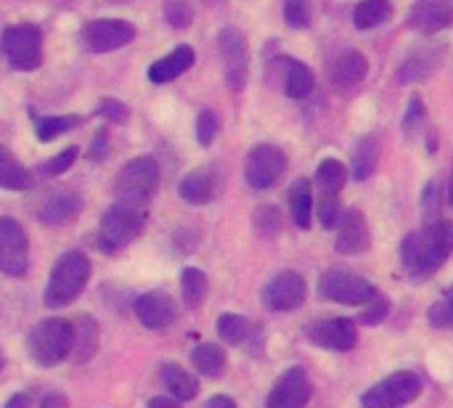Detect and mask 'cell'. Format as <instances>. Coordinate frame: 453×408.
Returning a JSON list of instances; mask_svg holds the SVG:
<instances>
[{
    "mask_svg": "<svg viewBox=\"0 0 453 408\" xmlns=\"http://www.w3.org/2000/svg\"><path fill=\"white\" fill-rule=\"evenodd\" d=\"M281 64L287 66V74H284V90L289 98H308L316 88V77H313V69L297 58H281Z\"/></svg>",
    "mask_w": 453,
    "mask_h": 408,
    "instance_id": "cell-26",
    "label": "cell"
},
{
    "mask_svg": "<svg viewBox=\"0 0 453 408\" xmlns=\"http://www.w3.org/2000/svg\"><path fill=\"white\" fill-rule=\"evenodd\" d=\"M98 348V324L93 316H80L74 324V345H72V356L77 364H85L93 358Z\"/></svg>",
    "mask_w": 453,
    "mask_h": 408,
    "instance_id": "cell-27",
    "label": "cell"
},
{
    "mask_svg": "<svg viewBox=\"0 0 453 408\" xmlns=\"http://www.w3.org/2000/svg\"><path fill=\"white\" fill-rule=\"evenodd\" d=\"M234 398H228V396H215V398H210L207 401V408H234Z\"/></svg>",
    "mask_w": 453,
    "mask_h": 408,
    "instance_id": "cell-48",
    "label": "cell"
},
{
    "mask_svg": "<svg viewBox=\"0 0 453 408\" xmlns=\"http://www.w3.org/2000/svg\"><path fill=\"white\" fill-rule=\"evenodd\" d=\"M29 260V242L24 228L13 218H0V271L21 276Z\"/></svg>",
    "mask_w": 453,
    "mask_h": 408,
    "instance_id": "cell-13",
    "label": "cell"
},
{
    "mask_svg": "<svg viewBox=\"0 0 453 408\" xmlns=\"http://www.w3.org/2000/svg\"><path fill=\"white\" fill-rule=\"evenodd\" d=\"M218 48H220V61L226 72V82L231 90H242L250 77V48L247 37L242 35L239 27H223L218 35Z\"/></svg>",
    "mask_w": 453,
    "mask_h": 408,
    "instance_id": "cell-9",
    "label": "cell"
},
{
    "mask_svg": "<svg viewBox=\"0 0 453 408\" xmlns=\"http://www.w3.org/2000/svg\"><path fill=\"white\" fill-rule=\"evenodd\" d=\"M0 372H3V353H0Z\"/></svg>",
    "mask_w": 453,
    "mask_h": 408,
    "instance_id": "cell-52",
    "label": "cell"
},
{
    "mask_svg": "<svg viewBox=\"0 0 453 408\" xmlns=\"http://www.w3.org/2000/svg\"><path fill=\"white\" fill-rule=\"evenodd\" d=\"M308 337L319 348L345 353V350H353L356 348L358 329H356V321H350V319H324V321H316L308 329Z\"/></svg>",
    "mask_w": 453,
    "mask_h": 408,
    "instance_id": "cell-14",
    "label": "cell"
},
{
    "mask_svg": "<svg viewBox=\"0 0 453 408\" xmlns=\"http://www.w3.org/2000/svg\"><path fill=\"white\" fill-rule=\"evenodd\" d=\"M218 335L228 345H242L252 337V321L236 313H223L218 319Z\"/></svg>",
    "mask_w": 453,
    "mask_h": 408,
    "instance_id": "cell-33",
    "label": "cell"
},
{
    "mask_svg": "<svg viewBox=\"0 0 453 408\" xmlns=\"http://www.w3.org/2000/svg\"><path fill=\"white\" fill-rule=\"evenodd\" d=\"M98 114H101V117H106V119H109V122H114V125H125V122H127V106H125L122 101H114V98L101 101Z\"/></svg>",
    "mask_w": 453,
    "mask_h": 408,
    "instance_id": "cell-45",
    "label": "cell"
},
{
    "mask_svg": "<svg viewBox=\"0 0 453 408\" xmlns=\"http://www.w3.org/2000/svg\"><path fill=\"white\" fill-rule=\"evenodd\" d=\"M77 154H80V149H77V146H69V149H64L61 154H56L53 159H48L45 165H40V173H45V175H50V178L64 175V173L74 165Z\"/></svg>",
    "mask_w": 453,
    "mask_h": 408,
    "instance_id": "cell-40",
    "label": "cell"
},
{
    "mask_svg": "<svg viewBox=\"0 0 453 408\" xmlns=\"http://www.w3.org/2000/svg\"><path fill=\"white\" fill-rule=\"evenodd\" d=\"M453 24L451 0H417L406 16V27L414 32L435 35Z\"/></svg>",
    "mask_w": 453,
    "mask_h": 408,
    "instance_id": "cell-15",
    "label": "cell"
},
{
    "mask_svg": "<svg viewBox=\"0 0 453 408\" xmlns=\"http://www.w3.org/2000/svg\"><path fill=\"white\" fill-rule=\"evenodd\" d=\"M207 289H210V281H207V273L199 271V268H186L183 276H180V295H183V303L186 308H199L207 297Z\"/></svg>",
    "mask_w": 453,
    "mask_h": 408,
    "instance_id": "cell-31",
    "label": "cell"
},
{
    "mask_svg": "<svg viewBox=\"0 0 453 408\" xmlns=\"http://www.w3.org/2000/svg\"><path fill=\"white\" fill-rule=\"evenodd\" d=\"M422 393V380L414 372H398L388 380H382L377 388H372L361 404L369 408H398L411 404Z\"/></svg>",
    "mask_w": 453,
    "mask_h": 408,
    "instance_id": "cell-10",
    "label": "cell"
},
{
    "mask_svg": "<svg viewBox=\"0 0 453 408\" xmlns=\"http://www.w3.org/2000/svg\"><path fill=\"white\" fill-rule=\"evenodd\" d=\"M146 218H149V210L141 202L119 199L117 204H111L104 212L101 226H98V247H101V252L111 255V252H119L122 247H127L130 242H135L141 236L143 226H146Z\"/></svg>",
    "mask_w": 453,
    "mask_h": 408,
    "instance_id": "cell-2",
    "label": "cell"
},
{
    "mask_svg": "<svg viewBox=\"0 0 453 408\" xmlns=\"http://www.w3.org/2000/svg\"><path fill=\"white\" fill-rule=\"evenodd\" d=\"M194 61H196L194 48H191V45H178L170 56H165V58H159V61H154V64L149 66V80L157 82V85L170 82V80L180 77L186 69H191Z\"/></svg>",
    "mask_w": 453,
    "mask_h": 408,
    "instance_id": "cell-23",
    "label": "cell"
},
{
    "mask_svg": "<svg viewBox=\"0 0 453 408\" xmlns=\"http://www.w3.org/2000/svg\"><path fill=\"white\" fill-rule=\"evenodd\" d=\"M369 308L358 316V321L361 324H369V327H377V324H382L385 319H388V313H390V303L385 300V297H374V300H369L366 303Z\"/></svg>",
    "mask_w": 453,
    "mask_h": 408,
    "instance_id": "cell-44",
    "label": "cell"
},
{
    "mask_svg": "<svg viewBox=\"0 0 453 408\" xmlns=\"http://www.w3.org/2000/svg\"><path fill=\"white\" fill-rule=\"evenodd\" d=\"M348 178H350V170H348L340 159H324V162L319 165V170H316V181H319L321 191H334V194H340V191L345 189Z\"/></svg>",
    "mask_w": 453,
    "mask_h": 408,
    "instance_id": "cell-34",
    "label": "cell"
},
{
    "mask_svg": "<svg viewBox=\"0 0 453 408\" xmlns=\"http://www.w3.org/2000/svg\"><path fill=\"white\" fill-rule=\"evenodd\" d=\"M284 173H287V154L279 146L257 143L250 149L244 162V178L255 191H265L276 186Z\"/></svg>",
    "mask_w": 453,
    "mask_h": 408,
    "instance_id": "cell-8",
    "label": "cell"
},
{
    "mask_svg": "<svg viewBox=\"0 0 453 408\" xmlns=\"http://www.w3.org/2000/svg\"><path fill=\"white\" fill-rule=\"evenodd\" d=\"M377 162H380V141L374 135H364L356 141L353 146V157H350V175L353 181H366L374 170H377Z\"/></svg>",
    "mask_w": 453,
    "mask_h": 408,
    "instance_id": "cell-25",
    "label": "cell"
},
{
    "mask_svg": "<svg viewBox=\"0 0 453 408\" xmlns=\"http://www.w3.org/2000/svg\"><path fill=\"white\" fill-rule=\"evenodd\" d=\"M289 210H292V220L297 228H311V212H313V191L311 183L305 178H297L289 186Z\"/></svg>",
    "mask_w": 453,
    "mask_h": 408,
    "instance_id": "cell-28",
    "label": "cell"
},
{
    "mask_svg": "<svg viewBox=\"0 0 453 408\" xmlns=\"http://www.w3.org/2000/svg\"><path fill=\"white\" fill-rule=\"evenodd\" d=\"M82 210V196L74 191H53L37 210V220L45 226H61L69 223L80 215Z\"/></svg>",
    "mask_w": 453,
    "mask_h": 408,
    "instance_id": "cell-20",
    "label": "cell"
},
{
    "mask_svg": "<svg viewBox=\"0 0 453 408\" xmlns=\"http://www.w3.org/2000/svg\"><path fill=\"white\" fill-rule=\"evenodd\" d=\"M191 364L199 374L210 377V380H218L223 372H226V353L220 345H212V343H202L191 350Z\"/></svg>",
    "mask_w": 453,
    "mask_h": 408,
    "instance_id": "cell-29",
    "label": "cell"
},
{
    "mask_svg": "<svg viewBox=\"0 0 453 408\" xmlns=\"http://www.w3.org/2000/svg\"><path fill=\"white\" fill-rule=\"evenodd\" d=\"M281 226H284L281 212L273 204H260L252 212V228L260 239H276L281 234Z\"/></svg>",
    "mask_w": 453,
    "mask_h": 408,
    "instance_id": "cell-35",
    "label": "cell"
},
{
    "mask_svg": "<svg viewBox=\"0 0 453 408\" xmlns=\"http://www.w3.org/2000/svg\"><path fill=\"white\" fill-rule=\"evenodd\" d=\"M215 135H218V114L212 109L199 112V117H196V141L202 146H210L215 141Z\"/></svg>",
    "mask_w": 453,
    "mask_h": 408,
    "instance_id": "cell-42",
    "label": "cell"
},
{
    "mask_svg": "<svg viewBox=\"0 0 453 408\" xmlns=\"http://www.w3.org/2000/svg\"><path fill=\"white\" fill-rule=\"evenodd\" d=\"M80 122H82L80 117H42V119H37V138L42 143H48V141L58 138L61 133L77 127Z\"/></svg>",
    "mask_w": 453,
    "mask_h": 408,
    "instance_id": "cell-36",
    "label": "cell"
},
{
    "mask_svg": "<svg viewBox=\"0 0 453 408\" xmlns=\"http://www.w3.org/2000/svg\"><path fill=\"white\" fill-rule=\"evenodd\" d=\"M90 279V263L82 252H66L56 260L48 287H45V305L64 308L74 303Z\"/></svg>",
    "mask_w": 453,
    "mask_h": 408,
    "instance_id": "cell-3",
    "label": "cell"
},
{
    "mask_svg": "<svg viewBox=\"0 0 453 408\" xmlns=\"http://www.w3.org/2000/svg\"><path fill=\"white\" fill-rule=\"evenodd\" d=\"M311 396H313V390H311L308 374L300 366H295L279 377V382L271 390L265 404H268V408H300L311 401Z\"/></svg>",
    "mask_w": 453,
    "mask_h": 408,
    "instance_id": "cell-16",
    "label": "cell"
},
{
    "mask_svg": "<svg viewBox=\"0 0 453 408\" xmlns=\"http://www.w3.org/2000/svg\"><path fill=\"white\" fill-rule=\"evenodd\" d=\"M451 204H453V178H451Z\"/></svg>",
    "mask_w": 453,
    "mask_h": 408,
    "instance_id": "cell-53",
    "label": "cell"
},
{
    "mask_svg": "<svg viewBox=\"0 0 453 408\" xmlns=\"http://www.w3.org/2000/svg\"><path fill=\"white\" fill-rule=\"evenodd\" d=\"M135 316L146 329L162 332V329L173 327V321L178 319V311H175V303L167 292L154 289V292H146L135 300Z\"/></svg>",
    "mask_w": 453,
    "mask_h": 408,
    "instance_id": "cell-17",
    "label": "cell"
},
{
    "mask_svg": "<svg viewBox=\"0 0 453 408\" xmlns=\"http://www.w3.org/2000/svg\"><path fill=\"white\" fill-rule=\"evenodd\" d=\"M342 207H340V196L334 191H321L319 196V218L324 228H334L340 223Z\"/></svg>",
    "mask_w": 453,
    "mask_h": 408,
    "instance_id": "cell-38",
    "label": "cell"
},
{
    "mask_svg": "<svg viewBox=\"0 0 453 408\" xmlns=\"http://www.w3.org/2000/svg\"><path fill=\"white\" fill-rule=\"evenodd\" d=\"M159 380L162 385L167 388V393L178 401V404H186V401H194L199 396V382L191 372H186L183 366L178 364H165L162 372H159Z\"/></svg>",
    "mask_w": 453,
    "mask_h": 408,
    "instance_id": "cell-24",
    "label": "cell"
},
{
    "mask_svg": "<svg viewBox=\"0 0 453 408\" xmlns=\"http://www.w3.org/2000/svg\"><path fill=\"white\" fill-rule=\"evenodd\" d=\"M159 189V165L151 157H138L122 165L114 181V191L119 199L146 204Z\"/></svg>",
    "mask_w": 453,
    "mask_h": 408,
    "instance_id": "cell-5",
    "label": "cell"
},
{
    "mask_svg": "<svg viewBox=\"0 0 453 408\" xmlns=\"http://www.w3.org/2000/svg\"><path fill=\"white\" fill-rule=\"evenodd\" d=\"M32 186V175L27 167H21L16 162V157L0 146V189H8V191H27Z\"/></svg>",
    "mask_w": 453,
    "mask_h": 408,
    "instance_id": "cell-30",
    "label": "cell"
},
{
    "mask_svg": "<svg viewBox=\"0 0 453 408\" xmlns=\"http://www.w3.org/2000/svg\"><path fill=\"white\" fill-rule=\"evenodd\" d=\"M369 72V61L358 53V50H345L340 53L332 66H329V77H332V85L340 88V90H348L353 85H358Z\"/></svg>",
    "mask_w": 453,
    "mask_h": 408,
    "instance_id": "cell-21",
    "label": "cell"
},
{
    "mask_svg": "<svg viewBox=\"0 0 453 408\" xmlns=\"http://www.w3.org/2000/svg\"><path fill=\"white\" fill-rule=\"evenodd\" d=\"M305 295H308L305 279L295 271H284L263 287L260 300L268 311L287 313V311H297L305 303Z\"/></svg>",
    "mask_w": 453,
    "mask_h": 408,
    "instance_id": "cell-12",
    "label": "cell"
},
{
    "mask_svg": "<svg viewBox=\"0 0 453 408\" xmlns=\"http://www.w3.org/2000/svg\"><path fill=\"white\" fill-rule=\"evenodd\" d=\"M340 234H337V252L340 255H358L369 247V226L361 210H345L340 215Z\"/></svg>",
    "mask_w": 453,
    "mask_h": 408,
    "instance_id": "cell-19",
    "label": "cell"
},
{
    "mask_svg": "<svg viewBox=\"0 0 453 408\" xmlns=\"http://www.w3.org/2000/svg\"><path fill=\"white\" fill-rule=\"evenodd\" d=\"M88 157H90L93 162H101V159L109 157V133H106V130H98V133H96V138H93V143H90V149H88Z\"/></svg>",
    "mask_w": 453,
    "mask_h": 408,
    "instance_id": "cell-47",
    "label": "cell"
},
{
    "mask_svg": "<svg viewBox=\"0 0 453 408\" xmlns=\"http://www.w3.org/2000/svg\"><path fill=\"white\" fill-rule=\"evenodd\" d=\"M3 53L19 72H35L42 61V32L35 24H13L3 32Z\"/></svg>",
    "mask_w": 453,
    "mask_h": 408,
    "instance_id": "cell-6",
    "label": "cell"
},
{
    "mask_svg": "<svg viewBox=\"0 0 453 408\" xmlns=\"http://www.w3.org/2000/svg\"><path fill=\"white\" fill-rule=\"evenodd\" d=\"M422 212H425V223L441 220V186H438V181H430V183L425 186V194H422Z\"/></svg>",
    "mask_w": 453,
    "mask_h": 408,
    "instance_id": "cell-41",
    "label": "cell"
},
{
    "mask_svg": "<svg viewBox=\"0 0 453 408\" xmlns=\"http://www.w3.org/2000/svg\"><path fill=\"white\" fill-rule=\"evenodd\" d=\"M40 406H42V408H50V406H69V401H66L64 396H48V398H42V401H40Z\"/></svg>",
    "mask_w": 453,
    "mask_h": 408,
    "instance_id": "cell-49",
    "label": "cell"
},
{
    "mask_svg": "<svg viewBox=\"0 0 453 408\" xmlns=\"http://www.w3.org/2000/svg\"><path fill=\"white\" fill-rule=\"evenodd\" d=\"M438 61H441V53L433 50V45H417V48L406 56V61L401 64V69H398V82L411 85V82L427 80V77L435 72Z\"/></svg>",
    "mask_w": 453,
    "mask_h": 408,
    "instance_id": "cell-22",
    "label": "cell"
},
{
    "mask_svg": "<svg viewBox=\"0 0 453 408\" xmlns=\"http://www.w3.org/2000/svg\"><path fill=\"white\" fill-rule=\"evenodd\" d=\"M284 19L292 29H305L311 27V0H284Z\"/></svg>",
    "mask_w": 453,
    "mask_h": 408,
    "instance_id": "cell-37",
    "label": "cell"
},
{
    "mask_svg": "<svg viewBox=\"0 0 453 408\" xmlns=\"http://www.w3.org/2000/svg\"><path fill=\"white\" fill-rule=\"evenodd\" d=\"M220 189H223V175H215L212 167L191 170L178 186L183 202L188 204H210L212 199H218Z\"/></svg>",
    "mask_w": 453,
    "mask_h": 408,
    "instance_id": "cell-18",
    "label": "cell"
},
{
    "mask_svg": "<svg viewBox=\"0 0 453 408\" xmlns=\"http://www.w3.org/2000/svg\"><path fill=\"white\" fill-rule=\"evenodd\" d=\"M427 319H430V324L438 327V329H453V292L446 300L435 303V305L427 311Z\"/></svg>",
    "mask_w": 453,
    "mask_h": 408,
    "instance_id": "cell-43",
    "label": "cell"
},
{
    "mask_svg": "<svg viewBox=\"0 0 453 408\" xmlns=\"http://www.w3.org/2000/svg\"><path fill=\"white\" fill-rule=\"evenodd\" d=\"M319 295L329 303H340V305H366L369 300L377 297V289L372 281H366L358 273L350 271H326L319 281Z\"/></svg>",
    "mask_w": 453,
    "mask_h": 408,
    "instance_id": "cell-7",
    "label": "cell"
},
{
    "mask_svg": "<svg viewBox=\"0 0 453 408\" xmlns=\"http://www.w3.org/2000/svg\"><path fill=\"white\" fill-rule=\"evenodd\" d=\"M149 406H170V408H175V406H178V401H175L173 396H170V398H151V401H149Z\"/></svg>",
    "mask_w": 453,
    "mask_h": 408,
    "instance_id": "cell-51",
    "label": "cell"
},
{
    "mask_svg": "<svg viewBox=\"0 0 453 408\" xmlns=\"http://www.w3.org/2000/svg\"><path fill=\"white\" fill-rule=\"evenodd\" d=\"M390 0H361L353 11V24L358 29H374L390 16Z\"/></svg>",
    "mask_w": 453,
    "mask_h": 408,
    "instance_id": "cell-32",
    "label": "cell"
},
{
    "mask_svg": "<svg viewBox=\"0 0 453 408\" xmlns=\"http://www.w3.org/2000/svg\"><path fill=\"white\" fill-rule=\"evenodd\" d=\"M74 345V327L64 319H48L40 321L29 332V353L40 366H56L61 364Z\"/></svg>",
    "mask_w": 453,
    "mask_h": 408,
    "instance_id": "cell-4",
    "label": "cell"
},
{
    "mask_svg": "<svg viewBox=\"0 0 453 408\" xmlns=\"http://www.w3.org/2000/svg\"><path fill=\"white\" fill-rule=\"evenodd\" d=\"M453 252V223L435 220L425 223L422 231H411L401 244V260L417 279L435 273Z\"/></svg>",
    "mask_w": 453,
    "mask_h": 408,
    "instance_id": "cell-1",
    "label": "cell"
},
{
    "mask_svg": "<svg viewBox=\"0 0 453 408\" xmlns=\"http://www.w3.org/2000/svg\"><path fill=\"white\" fill-rule=\"evenodd\" d=\"M135 37V27L122 19H96L82 27V45L90 53H109L127 45Z\"/></svg>",
    "mask_w": 453,
    "mask_h": 408,
    "instance_id": "cell-11",
    "label": "cell"
},
{
    "mask_svg": "<svg viewBox=\"0 0 453 408\" xmlns=\"http://www.w3.org/2000/svg\"><path fill=\"white\" fill-rule=\"evenodd\" d=\"M425 119V104H422V96H411L409 101V109H406V117H403V130H417Z\"/></svg>",
    "mask_w": 453,
    "mask_h": 408,
    "instance_id": "cell-46",
    "label": "cell"
},
{
    "mask_svg": "<svg viewBox=\"0 0 453 408\" xmlns=\"http://www.w3.org/2000/svg\"><path fill=\"white\" fill-rule=\"evenodd\" d=\"M5 406L8 408H16V406H29V396H21V393H19V396H13V398H11V401H8V404H5Z\"/></svg>",
    "mask_w": 453,
    "mask_h": 408,
    "instance_id": "cell-50",
    "label": "cell"
},
{
    "mask_svg": "<svg viewBox=\"0 0 453 408\" xmlns=\"http://www.w3.org/2000/svg\"><path fill=\"white\" fill-rule=\"evenodd\" d=\"M165 19L170 21V27L175 29H186L194 19L191 5L186 0H165Z\"/></svg>",
    "mask_w": 453,
    "mask_h": 408,
    "instance_id": "cell-39",
    "label": "cell"
}]
</instances>
